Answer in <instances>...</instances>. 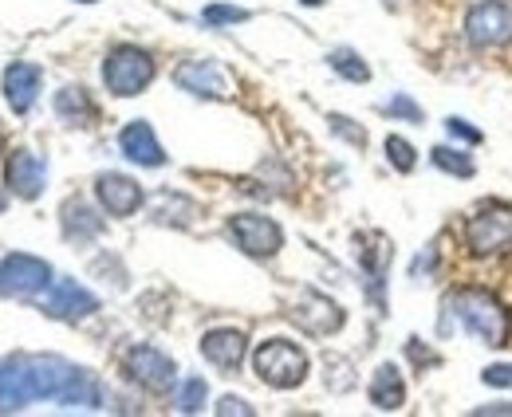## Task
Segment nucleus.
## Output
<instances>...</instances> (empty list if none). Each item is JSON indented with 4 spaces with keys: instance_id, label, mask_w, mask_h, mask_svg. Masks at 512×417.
Listing matches in <instances>:
<instances>
[{
    "instance_id": "31",
    "label": "nucleus",
    "mask_w": 512,
    "mask_h": 417,
    "mask_svg": "<svg viewBox=\"0 0 512 417\" xmlns=\"http://www.w3.org/2000/svg\"><path fill=\"white\" fill-rule=\"evenodd\" d=\"M217 414L221 417H229V414H253V406H249V402H245V398H233V394H229V398H221V402H217Z\"/></svg>"
},
{
    "instance_id": "1",
    "label": "nucleus",
    "mask_w": 512,
    "mask_h": 417,
    "mask_svg": "<svg viewBox=\"0 0 512 417\" xmlns=\"http://www.w3.org/2000/svg\"><path fill=\"white\" fill-rule=\"evenodd\" d=\"M461 327L465 335H473L485 347H509L512 339V315L509 307L485 288H457L442 303V335L449 327Z\"/></svg>"
},
{
    "instance_id": "24",
    "label": "nucleus",
    "mask_w": 512,
    "mask_h": 417,
    "mask_svg": "<svg viewBox=\"0 0 512 417\" xmlns=\"http://www.w3.org/2000/svg\"><path fill=\"white\" fill-rule=\"evenodd\" d=\"M379 111H383V115L390 122H410V126H422V122H426L422 107H418V103H414V99H410L406 91H394V95L386 99Z\"/></svg>"
},
{
    "instance_id": "25",
    "label": "nucleus",
    "mask_w": 512,
    "mask_h": 417,
    "mask_svg": "<svg viewBox=\"0 0 512 417\" xmlns=\"http://www.w3.org/2000/svg\"><path fill=\"white\" fill-rule=\"evenodd\" d=\"M253 12L241 8V4H205L201 8V24L209 28H233V24H245Z\"/></svg>"
},
{
    "instance_id": "4",
    "label": "nucleus",
    "mask_w": 512,
    "mask_h": 417,
    "mask_svg": "<svg viewBox=\"0 0 512 417\" xmlns=\"http://www.w3.org/2000/svg\"><path fill=\"white\" fill-rule=\"evenodd\" d=\"M461 32L477 52L512 48V0H473Z\"/></svg>"
},
{
    "instance_id": "17",
    "label": "nucleus",
    "mask_w": 512,
    "mask_h": 417,
    "mask_svg": "<svg viewBox=\"0 0 512 417\" xmlns=\"http://www.w3.org/2000/svg\"><path fill=\"white\" fill-rule=\"evenodd\" d=\"M60 225H64V237L71 244H91V240L103 237V229H107L99 209H91L83 197H67L64 209H60Z\"/></svg>"
},
{
    "instance_id": "16",
    "label": "nucleus",
    "mask_w": 512,
    "mask_h": 417,
    "mask_svg": "<svg viewBox=\"0 0 512 417\" xmlns=\"http://www.w3.org/2000/svg\"><path fill=\"white\" fill-rule=\"evenodd\" d=\"M359 264H363V276H367V296L375 299V307H386V264H390V244L383 233H371V237H359Z\"/></svg>"
},
{
    "instance_id": "7",
    "label": "nucleus",
    "mask_w": 512,
    "mask_h": 417,
    "mask_svg": "<svg viewBox=\"0 0 512 417\" xmlns=\"http://www.w3.org/2000/svg\"><path fill=\"white\" fill-rule=\"evenodd\" d=\"M225 233L253 260H268V256H276L284 248V229L272 217H264V213H233Z\"/></svg>"
},
{
    "instance_id": "9",
    "label": "nucleus",
    "mask_w": 512,
    "mask_h": 417,
    "mask_svg": "<svg viewBox=\"0 0 512 417\" xmlns=\"http://www.w3.org/2000/svg\"><path fill=\"white\" fill-rule=\"evenodd\" d=\"M40 311L52 319H64V323H79L99 311V296L75 280H52V288L40 296Z\"/></svg>"
},
{
    "instance_id": "19",
    "label": "nucleus",
    "mask_w": 512,
    "mask_h": 417,
    "mask_svg": "<svg viewBox=\"0 0 512 417\" xmlns=\"http://www.w3.org/2000/svg\"><path fill=\"white\" fill-rule=\"evenodd\" d=\"M56 115H60V122H67V126H91L95 122V103H91V95H87V87H64V91H56Z\"/></svg>"
},
{
    "instance_id": "20",
    "label": "nucleus",
    "mask_w": 512,
    "mask_h": 417,
    "mask_svg": "<svg viewBox=\"0 0 512 417\" xmlns=\"http://www.w3.org/2000/svg\"><path fill=\"white\" fill-rule=\"evenodd\" d=\"M193 217H197V205H193L186 193H174V189H162L158 197H154V221H162V225H178V229H186L193 225Z\"/></svg>"
},
{
    "instance_id": "21",
    "label": "nucleus",
    "mask_w": 512,
    "mask_h": 417,
    "mask_svg": "<svg viewBox=\"0 0 512 417\" xmlns=\"http://www.w3.org/2000/svg\"><path fill=\"white\" fill-rule=\"evenodd\" d=\"M430 166L457 181L477 178V162L469 158V146H434V150H430Z\"/></svg>"
},
{
    "instance_id": "3",
    "label": "nucleus",
    "mask_w": 512,
    "mask_h": 417,
    "mask_svg": "<svg viewBox=\"0 0 512 417\" xmlns=\"http://www.w3.org/2000/svg\"><path fill=\"white\" fill-rule=\"evenodd\" d=\"M158 75V63L146 48L138 44H115L103 60V87L115 95V99H134L142 95Z\"/></svg>"
},
{
    "instance_id": "33",
    "label": "nucleus",
    "mask_w": 512,
    "mask_h": 417,
    "mask_svg": "<svg viewBox=\"0 0 512 417\" xmlns=\"http://www.w3.org/2000/svg\"><path fill=\"white\" fill-rule=\"evenodd\" d=\"M300 4H308V8H320L323 0H300Z\"/></svg>"
},
{
    "instance_id": "6",
    "label": "nucleus",
    "mask_w": 512,
    "mask_h": 417,
    "mask_svg": "<svg viewBox=\"0 0 512 417\" xmlns=\"http://www.w3.org/2000/svg\"><path fill=\"white\" fill-rule=\"evenodd\" d=\"M123 374H127L134 386H142L146 394H170L178 386V366L174 358L150 343H134L127 355H123Z\"/></svg>"
},
{
    "instance_id": "14",
    "label": "nucleus",
    "mask_w": 512,
    "mask_h": 417,
    "mask_svg": "<svg viewBox=\"0 0 512 417\" xmlns=\"http://www.w3.org/2000/svg\"><path fill=\"white\" fill-rule=\"evenodd\" d=\"M4 181H8V189H12L16 197L36 201V197L44 193V185H48V166H44L40 154H32V150H16V154L4 162Z\"/></svg>"
},
{
    "instance_id": "12",
    "label": "nucleus",
    "mask_w": 512,
    "mask_h": 417,
    "mask_svg": "<svg viewBox=\"0 0 512 417\" xmlns=\"http://www.w3.org/2000/svg\"><path fill=\"white\" fill-rule=\"evenodd\" d=\"M119 150H123L127 162L146 166V170H162L170 162L166 150H162V142H158V134H154V126L146 119H134L119 130Z\"/></svg>"
},
{
    "instance_id": "34",
    "label": "nucleus",
    "mask_w": 512,
    "mask_h": 417,
    "mask_svg": "<svg viewBox=\"0 0 512 417\" xmlns=\"http://www.w3.org/2000/svg\"><path fill=\"white\" fill-rule=\"evenodd\" d=\"M4 205H8V197H4V193H0V213H4Z\"/></svg>"
},
{
    "instance_id": "23",
    "label": "nucleus",
    "mask_w": 512,
    "mask_h": 417,
    "mask_svg": "<svg viewBox=\"0 0 512 417\" xmlns=\"http://www.w3.org/2000/svg\"><path fill=\"white\" fill-rule=\"evenodd\" d=\"M209 402V386H205V378H182L178 386H174V406H178V414H197L201 406Z\"/></svg>"
},
{
    "instance_id": "8",
    "label": "nucleus",
    "mask_w": 512,
    "mask_h": 417,
    "mask_svg": "<svg viewBox=\"0 0 512 417\" xmlns=\"http://www.w3.org/2000/svg\"><path fill=\"white\" fill-rule=\"evenodd\" d=\"M288 315L304 335H316V339H327V335H335L343 327V307L335 299H327L323 292H316V288H304Z\"/></svg>"
},
{
    "instance_id": "27",
    "label": "nucleus",
    "mask_w": 512,
    "mask_h": 417,
    "mask_svg": "<svg viewBox=\"0 0 512 417\" xmlns=\"http://www.w3.org/2000/svg\"><path fill=\"white\" fill-rule=\"evenodd\" d=\"M327 126H331V134H339L343 142H351L355 150H363L371 138H367V130L359 126L355 119H347V115H327Z\"/></svg>"
},
{
    "instance_id": "22",
    "label": "nucleus",
    "mask_w": 512,
    "mask_h": 417,
    "mask_svg": "<svg viewBox=\"0 0 512 417\" xmlns=\"http://www.w3.org/2000/svg\"><path fill=\"white\" fill-rule=\"evenodd\" d=\"M327 67H331L339 79H347V83H367V79H371V63L363 60L355 48H331V52H327Z\"/></svg>"
},
{
    "instance_id": "28",
    "label": "nucleus",
    "mask_w": 512,
    "mask_h": 417,
    "mask_svg": "<svg viewBox=\"0 0 512 417\" xmlns=\"http://www.w3.org/2000/svg\"><path fill=\"white\" fill-rule=\"evenodd\" d=\"M446 134L453 138V142H457V146H469V150L485 142V134H481V130H477V126H473L469 119H461V115H449V119H446Z\"/></svg>"
},
{
    "instance_id": "30",
    "label": "nucleus",
    "mask_w": 512,
    "mask_h": 417,
    "mask_svg": "<svg viewBox=\"0 0 512 417\" xmlns=\"http://www.w3.org/2000/svg\"><path fill=\"white\" fill-rule=\"evenodd\" d=\"M406 355L414 358V366H438L442 362V355H434V351H422V339H406Z\"/></svg>"
},
{
    "instance_id": "2",
    "label": "nucleus",
    "mask_w": 512,
    "mask_h": 417,
    "mask_svg": "<svg viewBox=\"0 0 512 417\" xmlns=\"http://www.w3.org/2000/svg\"><path fill=\"white\" fill-rule=\"evenodd\" d=\"M308 351L292 339H264L253 351V370L256 378L272 390H296L304 378H308Z\"/></svg>"
},
{
    "instance_id": "5",
    "label": "nucleus",
    "mask_w": 512,
    "mask_h": 417,
    "mask_svg": "<svg viewBox=\"0 0 512 417\" xmlns=\"http://www.w3.org/2000/svg\"><path fill=\"white\" fill-rule=\"evenodd\" d=\"M512 248V209L493 205L465 221V252L473 260H489Z\"/></svg>"
},
{
    "instance_id": "11",
    "label": "nucleus",
    "mask_w": 512,
    "mask_h": 417,
    "mask_svg": "<svg viewBox=\"0 0 512 417\" xmlns=\"http://www.w3.org/2000/svg\"><path fill=\"white\" fill-rule=\"evenodd\" d=\"M95 197H99V205H103V213L107 217H134L138 209H142V201H146V193H142V185L127 174H115V170H107V174H99L95 178Z\"/></svg>"
},
{
    "instance_id": "29",
    "label": "nucleus",
    "mask_w": 512,
    "mask_h": 417,
    "mask_svg": "<svg viewBox=\"0 0 512 417\" xmlns=\"http://www.w3.org/2000/svg\"><path fill=\"white\" fill-rule=\"evenodd\" d=\"M481 382L493 390H512V362H493L481 370Z\"/></svg>"
},
{
    "instance_id": "26",
    "label": "nucleus",
    "mask_w": 512,
    "mask_h": 417,
    "mask_svg": "<svg viewBox=\"0 0 512 417\" xmlns=\"http://www.w3.org/2000/svg\"><path fill=\"white\" fill-rule=\"evenodd\" d=\"M386 162H390L398 174H414V170H418V150H414V142L390 134V138H386Z\"/></svg>"
},
{
    "instance_id": "32",
    "label": "nucleus",
    "mask_w": 512,
    "mask_h": 417,
    "mask_svg": "<svg viewBox=\"0 0 512 417\" xmlns=\"http://www.w3.org/2000/svg\"><path fill=\"white\" fill-rule=\"evenodd\" d=\"M473 414H477V417H489V414H512V402H489V406H477Z\"/></svg>"
},
{
    "instance_id": "18",
    "label": "nucleus",
    "mask_w": 512,
    "mask_h": 417,
    "mask_svg": "<svg viewBox=\"0 0 512 417\" xmlns=\"http://www.w3.org/2000/svg\"><path fill=\"white\" fill-rule=\"evenodd\" d=\"M367 398L375 410L383 414H394L406 406V382H402V370L394 362H383L375 374H371V386H367Z\"/></svg>"
},
{
    "instance_id": "15",
    "label": "nucleus",
    "mask_w": 512,
    "mask_h": 417,
    "mask_svg": "<svg viewBox=\"0 0 512 417\" xmlns=\"http://www.w3.org/2000/svg\"><path fill=\"white\" fill-rule=\"evenodd\" d=\"M40 87H44V71L36 63H8L4 67V99L16 115H28L40 99Z\"/></svg>"
},
{
    "instance_id": "13",
    "label": "nucleus",
    "mask_w": 512,
    "mask_h": 417,
    "mask_svg": "<svg viewBox=\"0 0 512 417\" xmlns=\"http://www.w3.org/2000/svg\"><path fill=\"white\" fill-rule=\"evenodd\" d=\"M174 83L197 99H229V79L213 60H186L174 67Z\"/></svg>"
},
{
    "instance_id": "35",
    "label": "nucleus",
    "mask_w": 512,
    "mask_h": 417,
    "mask_svg": "<svg viewBox=\"0 0 512 417\" xmlns=\"http://www.w3.org/2000/svg\"><path fill=\"white\" fill-rule=\"evenodd\" d=\"M79 4H99V0H79Z\"/></svg>"
},
{
    "instance_id": "10",
    "label": "nucleus",
    "mask_w": 512,
    "mask_h": 417,
    "mask_svg": "<svg viewBox=\"0 0 512 417\" xmlns=\"http://www.w3.org/2000/svg\"><path fill=\"white\" fill-rule=\"evenodd\" d=\"M201 355L221 374H237L249 358V335L237 331V327H213V331L201 335Z\"/></svg>"
}]
</instances>
